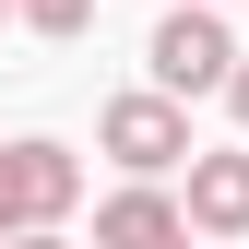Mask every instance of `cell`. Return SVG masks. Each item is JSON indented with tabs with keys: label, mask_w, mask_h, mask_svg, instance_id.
Listing matches in <instances>:
<instances>
[{
	"label": "cell",
	"mask_w": 249,
	"mask_h": 249,
	"mask_svg": "<svg viewBox=\"0 0 249 249\" xmlns=\"http://www.w3.org/2000/svg\"><path fill=\"white\" fill-rule=\"evenodd\" d=\"M95 154H107V166L119 178H178V166H190V95H166V83H131V95H107L95 107Z\"/></svg>",
	"instance_id": "1"
},
{
	"label": "cell",
	"mask_w": 249,
	"mask_h": 249,
	"mask_svg": "<svg viewBox=\"0 0 249 249\" xmlns=\"http://www.w3.org/2000/svg\"><path fill=\"white\" fill-rule=\"evenodd\" d=\"M154 83H166V95H226L237 83V24H226V0H166V12H154Z\"/></svg>",
	"instance_id": "2"
},
{
	"label": "cell",
	"mask_w": 249,
	"mask_h": 249,
	"mask_svg": "<svg viewBox=\"0 0 249 249\" xmlns=\"http://www.w3.org/2000/svg\"><path fill=\"white\" fill-rule=\"evenodd\" d=\"M71 202H83V154H71V142H48V131L0 142V237H24V226H71Z\"/></svg>",
	"instance_id": "3"
},
{
	"label": "cell",
	"mask_w": 249,
	"mask_h": 249,
	"mask_svg": "<svg viewBox=\"0 0 249 249\" xmlns=\"http://www.w3.org/2000/svg\"><path fill=\"white\" fill-rule=\"evenodd\" d=\"M95 249H202V226H190V202L166 178H119L95 202Z\"/></svg>",
	"instance_id": "4"
},
{
	"label": "cell",
	"mask_w": 249,
	"mask_h": 249,
	"mask_svg": "<svg viewBox=\"0 0 249 249\" xmlns=\"http://www.w3.org/2000/svg\"><path fill=\"white\" fill-rule=\"evenodd\" d=\"M178 178H190L178 202H190L202 249H249V142H202V154H190Z\"/></svg>",
	"instance_id": "5"
},
{
	"label": "cell",
	"mask_w": 249,
	"mask_h": 249,
	"mask_svg": "<svg viewBox=\"0 0 249 249\" xmlns=\"http://www.w3.org/2000/svg\"><path fill=\"white\" fill-rule=\"evenodd\" d=\"M12 24H24V36H48V48H71L83 24H95V0H12Z\"/></svg>",
	"instance_id": "6"
},
{
	"label": "cell",
	"mask_w": 249,
	"mask_h": 249,
	"mask_svg": "<svg viewBox=\"0 0 249 249\" xmlns=\"http://www.w3.org/2000/svg\"><path fill=\"white\" fill-rule=\"evenodd\" d=\"M0 249H83L71 226H24V237H0Z\"/></svg>",
	"instance_id": "7"
},
{
	"label": "cell",
	"mask_w": 249,
	"mask_h": 249,
	"mask_svg": "<svg viewBox=\"0 0 249 249\" xmlns=\"http://www.w3.org/2000/svg\"><path fill=\"white\" fill-rule=\"evenodd\" d=\"M226 107H237V131H249V59H237V83H226Z\"/></svg>",
	"instance_id": "8"
},
{
	"label": "cell",
	"mask_w": 249,
	"mask_h": 249,
	"mask_svg": "<svg viewBox=\"0 0 249 249\" xmlns=\"http://www.w3.org/2000/svg\"><path fill=\"white\" fill-rule=\"evenodd\" d=\"M0 24H12V0H0Z\"/></svg>",
	"instance_id": "9"
}]
</instances>
